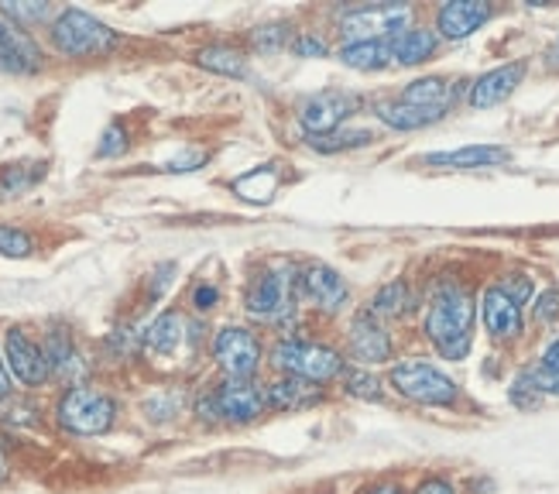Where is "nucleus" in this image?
Listing matches in <instances>:
<instances>
[{"mask_svg": "<svg viewBox=\"0 0 559 494\" xmlns=\"http://www.w3.org/2000/svg\"><path fill=\"white\" fill-rule=\"evenodd\" d=\"M474 327H477L474 292L456 279L436 282L423 313V337L429 340V348L443 361H464L474 348Z\"/></svg>", "mask_w": 559, "mask_h": 494, "instance_id": "nucleus-1", "label": "nucleus"}, {"mask_svg": "<svg viewBox=\"0 0 559 494\" xmlns=\"http://www.w3.org/2000/svg\"><path fill=\"white\" fill-rule=\"evenodd\" d=\"M245 313L254 324L278 330V337L296 333L299 319V268L288 261L261 264L245 289Z\"/></svg>", "mask_w": 559, "mask_h": 494, "instance_id": "nucleus-2", "label": "nucleus"}, {"mask_svg": "<svg viewBox=\"0 0 559 494\" xmlns=\"http://www.w3.org/2000/svg\"><path fill=\"white\" fill-rule=\"evenodd\" d=\"M269 364L275 367V375H288V378H302L312 385H330L340 381L347 367L344 351H336L326 340H312V337H278L269 351Z\"/></svg>", "mask_w": 559, "mask_h": 494, "instance_id": "nucleus-3", "label": "nucleus"}, {"mask_svg": "<svg viewBox=\"0 0 559 494\" xmlns=\"http://www.w3.org/2000/svg\"><path fill=\"white\" fill-rule=\"evenodd\" d=\"M388 388L399 399L423 405V409H456L460 402V385L447 375L440 364L426 357H405L388 367Z\"/></svg>", "mask_w": 559, "mask_h": 494, "instance_id": "nucleus-4", "label": "nucleus"}, {"mask_svg": "<svg viewBox=\"0 0 559 494\" xmlns=\"http://www.w3.org/2000/svg\"><path fill=\"white\" fill-rule=\"evenodd\" d=\"M203 423H227V426H248L269 412L264 405V385L245 381V378H221L216 385L203 388L192 402Z\"/></svg>", "mask_w": 559, "mask_h": 494, "instance_id": "nucleus-5", "label": "nucleus"}, {"mask_svg": "<svg viewBox=\"0 0 559 494\" xmlns=\"http://www.w3.org/2000/svg\"><path fill=\"white\" fill-rule=\"evenodd\" d=\"M120 405L96 385H69L56 399V423L69 436H104L117 426Z\"/></svg>", "mask_w": 559, "mask_h": 494, "instance_id": "nucleus-6", "label": "nucleus"}, {"mask_svg": "<svg viewBox=\"0 0 559 494\" xmlns=\"http://www.w3.org/2000/svg\"><path fill=\"white\" fill-rule=\"evenodd\" d=\"M48 42L66 59H104L120 45L117 32L80 8H66L48 24Z\"/></svg>", "mask_w": 559, "mask_h": 494, "instance_id": "nucleus-7", "label": "nucleus"}, {"mask_svg": "<svg viewBox=\"0 0 559 494\" xmlns=\"http://www.w3.org/2000/svg\"><path fill=\"white\" fill-rule=\"evenodd\" d=\"M416 24L412 4H354L336 17L340 45L347 42H392Z\"/></svg>", "mask_w": 559, "mask_h": 494, "instance_id": "nucleus-8", "label": "nucleus"}, {"mask_svg": "<svg viewBox=\"0 0 559 494\" xmlns=\"http://www.w3.org/2000/svg\"><path fill=\"white\" fill-rule=\"evenodd\" d=\"M213 364L221 367V378H245L258 381L261 367H264V343L251 327L227 324L213 333L210 343Z\"/></svg>", "mask_w": 559, "mask_h": 494, "instance_id": "nucleus-9", "label": "nucleus"}, {"mask_svg": "<svg viewBox=\"0 0 559 494\" xmlns=\"http://www.w3.org/2000/svg\"><path fill=\"white\" fill-rule=\"evenodd\" d=\"M360 107H364V101L357 93L330 86V90L302 96L296 104V120L306 138H323V134H333L344 128L354 114H360Z\"/></svg>", "mask_w": 559, "mask_h": 494, "instance_id": "nucleus-10", "label": "nucleus"}, {"mask_svg": "<svg viewBox=\"0 0 559 494\" xmlns=\"http://www.w3.org/2000/svg\"><path fill=\"white\" fill-rule=\"evenodd\" d=\"M347 354L357 367H392L395 364V340L381 316H374L368 306L357 309L347 324Z\"/></svg>", "mask_w": 559, "mask_h": 494, "instance_id": "nucleus-11", "label": "nucleus"}, {"mask_svg": "<svg viewBox=\"0 0 559 494\" xmlns=\"http://www.w3.org/2000/svg\"><path fill=\"white\" fill-rule=\"evenodd\" d=\"M0 354L11 370V378L24 388H41L52 381V367H48L41 340H35L24 327H8L0 337Z\"/></svg>", "mask_w": 559, "mask_h": 494, "instance_id": "nucleus-12", "label": "nucleus"}, {"mask_svg": "<svg viewBox=\"0 0 559 494\" xmlns=\"http://www.w3.org/2000/svg\"><path fill=\"white\" fill-rule=\"evenodd\" d=\"M299 303L312 306L323 316H340L350 306V285L333 264L312 261L299 268Z\"/></svg>", "mask_w": 559, "mask_h": 494, "instance_id": "nucleus-13", "label": "nucleus"}, {"mask_svg": "<svg viewBox=\"0 0 559 494\" xmlns=\"http://www.w3.org/2000/svg\"><path fill=\"white\" fill-rule=\"evenodd\" d=\"M477 319L495 343H515L525 333V306H519L498 285H488L477 295Z\"/></svg>", "mask_w": 559, "mask_h": 494, "instance_id": "nucleus-14", "label": "nucleus"}, {"mask_svg": "<svg viewBox=\"0 0 559 494\" xmlns=\"http://www.w3.org/2000/svg\"><path fill=\"white\" fill-rule=\"evenodd\" d=\"M192 343H197V327H192L186 319V313H179V309L158 313L141 333V351L158 357V361L179 357V354L192 351Z\"/></svg>", "mask_w": 559, "mask_h": 494, "instance_id": "nucleus-15", "label": "nucleus"}, {"mask_svg": "<svg viewBox=\"0 0 559 494\" xmlns=\"http://www.w3.org/2000/svg\"><path fill=\"white\" fill-rule=\"evenodd\" d=\"M525 77H528L525 59H512V62H501L488 72H480L477 80L467 83V107H474V110L501 107L504 101H512L515 90L525 83Z\"/></svg>", "mask_w": 559, "mask_h": 494, "instance_id": "nucleus-16", "label": "nucleus"}, {"mask_svg": "<svg viewBox=\"0 0 559 494\" xmlns=\"http://www.w3.org/2000/svg\"><path fill=\"white\" fill-rule=\"evenodd\" d=\"M491 17L495 4H488V0H447V4L436 8L432 32L440 35V42H467Z\"/></svg>", "mask_w": 559, "mask_h": 494, "instance_id": "nucleus-17", "label": "nucleus"}, {"mask_svg": "<svg viewBox=\"0 0 559 494\" xmlns=\"http://www.w3.org/2000/svg\"><path fill=\"white\" fill-rule=\"evenodd\" d=\"M41 66L45 59L38 42L0 14V77H35Z\"/></svg>", "mask_w": 559, "mask_h": 494, "instance_id": "nucleus-18", "label": "nucleus"}, {"mask_svg": "<svg viewBox=\"0 0 559 494\" xmlns=\"http://www.w3.org/2000/svg\"><path fill=\"white\" fill-rule=\"evenodd\" d=\"M512 162V148L504 144H460L447 148V152H429L423 155V165L429 168H453V172H467V168H498Z\"/></svg>", "mask_w": 559, "mask_h": 494, "instance_id": "nucleus-19", "label": "nucleus"}, {"mask_svg": "<svg viewBox=\"0 0 559 494\" xmlns=\"http://www.w3.org/2000/svg\"><path fill=\"white\" fill-rule=\"evenodd\" d=\"M323 399H326L323 385H312L302 378L275 375L264 385V405H269V412H306V409L323 405Z\"/></svg>", "mask_w": 559, "mask_h": 494, "instance_id": "nucleus-20", "label": "nucleus"}, {"mask_svg": "<svg viewBox=\"0 0 559 494\" xmlns=\"http://www.w3.org/2000/svg\"><path fill=\"white\" fill-rule=\"evenodd\" d=\"M41 348H45L48 367H52V381H62L66 388L83 385L80 378H86V364H83V354L76 351V340H72L66 327H48Z\"/></svg>", "mask_w": 559, "mask_h": 494, "instance_id": "nucleus-21", "label": "nucleus"}, {"mask_svg": "<svg viewBox=\"0 0 559 494\" xmlns=\"http://www.w3.org/2000/svg\"><path fill=\"white\" fill-rule=\"evenodd\" d=\"M371 110H374L378 124H384L388 131H399V134L426 131V128H432V124H440L447 117L443 110H423V107L402 104L399 96H388V101H374Z\"/></svg>", "mask_w": 559, "mask_h": 494, "instance_id": "nucleus-22", "label": "nucleus"}, {"mask_svg": "<svg viewBox=\"0 0 559 494\" xmlns=\"http://www.w3.org/2000/svg\"><path fill=\"white\" fill-rule=\"evenodd\" d=\"M456 96H460V90L447 77H416L412 83L402 86L399 101L412 104V107H423V110H443V114H450V107L456 104Z\"/></svg>", "mask_w": 559, "mask_h": 494, "instance_id": "nucleus-23", "label": "nucleus"}, {"mask_svg": "<svg viewBox=\"0 0 559 494\" xmlns=\"http://www.w3.org/2000/svg\"><path fill=\"white\" fill-rule=\"evenodd\" d=\"M436 48H440V35L426 28V24H412L399 38H392V62L405 69L426 66L436 56Z\"/></svg>", "mask_w": 559, "mask_h": 494, "instance_id": "nucleus-24", "label": "nucleus"}, {"mask_svg": "<svg viewBox=\"0 0 559 494\" xmlns=\"http://www.w3.org/2000/svg\"><path fill=\"white\" fill-rule=\"evenodd\" d=\"M197 62L206 72H216V77H227V80H248V52L237 48L230 42H213L203 45L197 52Z\"/></svg>", "mask_w": 559, "mask_h": 494, "instance_id": "nucleus-25", "label": "nucleus"}, {"mask_svg": "<svg viewBox=\"0 0 559 494\" xmlns=\"http://www.w3.org/2000/svg\"><path fill=\"white\" fill-rule=\"evenodd\" d=\"M354 72H384L392 62V42H347L333 52Z\"/></svg>", "mask_w": 559, "mask_h": 494, "instance_id": "nucleus-26", "label": "nucleus"}, {"mask_svg": "<svg viewBox=\"0 0 559 494\" xmlns=\"http://www.w3.org/2000/svg\"><path fill=\"white\" fill-rule=\"evenodd\" d=\"M368 309L374 316H381L384 324H388V319H405L408 313H416V292H412L408 279H392L371 295Z\"/></svg>", "mask_w": 559, "mask_h": 494, "instance_id": "nucleus-27", "label": "nucleus"}, {"mask_svg": "<svg viewBox=\"0 0 559 494\" xmlns=\"http://www.w3.org/2000/svg\"><path fill=\"white\" fill-rule=\"evenodd\" d=\"M45 176H48V162H41V158L11 162L0 168V196H4V200H14V196L32 192Z\"/></svg>", "mask_w": 559, "mask_h": 494, "instance_id": "nucleus-28", "label": "nucleus"}, {"mask_svg": "<svg viewBox=\"0 0 559 494\" xmlns=\"http://www.w3.org/2000/svg\"><path fill=\"white\" fill-rule=\"evenodd\" d=\"M340 391H344L347 399H357V402H384L388 399L384 381L374 375L371 367H357V364L344 367V375H340Z\"/></svg>", "mask_w": 559, "mask_h": 494, "instance_id": "nucleus-29", "label": "nucleus"}, {"mask_svg": "<svg viewBox=\"0 0 559 494\" xmlns=\"http://www.w3.org/2000/svg\"><path fill=\"white\" fill-rule=\"evenodd\" d=\"M278 183H282V172H278L275 162H269V165L251 168L248 176L234 179V192L245 196V200H251V203H269L275 196V189H278Z\"/></svg>", "mask_w": 559, "mask_h": 494, "instance_id": "nucleus-30", "label": "nucleus"}, {"mask_svg": "<svg viewBox=\"0 0 559 494\" xmlns=\"http://www.w3.org/2000/svg\"><path fill=\"white\" fill-rule=\"evenodd\" d=\"M371 141H374V131H368V128H340V131L323 134V138H306V144L320 155L357 152V148H368Z\"/></svg>", "mask_w": 559, "mask_h": 494, "instance_id": "nucleus-31", "label": "nucleus"}, {"mask_svg": "<svg viewBox=\"0 0 559 494\" xmlns=\"http://www.w3.org/2000/svg\"><path fill=\"white\" fill-rule=\"evenodd\" d=\"M292 38H296V35H292V21H264V24H258V28L248 35L254 56L285 52V48L292 45Z\"/></svg>", "mask_w": 559, "mask_h": 494, "instance_id": "nucleus-32", "label": "nucleus"}, {"mask_svg": "<svg viewBox=\"0 0 559 494\" xmlns=\"http://www.w3.org/2000/svg\"><path fill=\"white\" fill-rule=\"evenodd\" d=\"M519 378L539 395V399L546 402V399H559V370L556 367H546V364H539V361H532L528 367H522L519 370Z\"/></svg>", "mask_w": 559, "mask_h": 494, "instance_id": "nucleus-33", "label": "nucleus"}, {"mask_svg": "<svg viewBox=\"0 0 559 494\" xmlns=\"http://www.w3.org/2000/svg\"><path fill=\"white\" fill-rule=\"evenodd\" d=\"M0 14H4L8 21H14L17 28H32V24H52V4H0Z\"/></svg>", "mask_w": 559, "mask_h": 494, "instance_id": "nucleus-34", "label": "nucleus"}, {"mask_svg": "<svg viewBox=\"0 0 559 494\" xmlns=\"http://www.w3.org/2000/svg\"><path fill=\"white\" fill-rule=\"evenodd\" d=\"M35 240L28 231H21L14 224H0V255L4 258H32Z\"/></svg>", "mask_w": 559, "mask_h": 494, "instance_id": "nucleus-35", "label": "nucleus"}, {"mask_svg": "<svg viewBox=\"0 0 559 494\" xmlns=\"http://www.w3.org/2000/svg\"><path fill=\"white\" fill-rule=\"evenodd\" d=\"M288 52L296 59H326V56H333V48L320 32H296V38H292V45H288Z\"/></svg>", "mask_w": 559, "mask_h": 494, "instance_id": "nucleus-36", "label": "nucleus"}, {"mask_svg": "<svg viewBox=\"0 0 559 494\" xmlns=\"http://www.w3.org/2000/svg\"><path fill=\"white\" fill-rule=\"evenodd\" d=\"M532 319H536L539 327H552L559 319V285H549L543 292H536V299H532Z\"/></svg>", "mask_w": 559, "mask_h": 494, "instance_id": "nucleus-37", "label": "nucleus"}, {"mask_svg": "<svg viewBox=\"0 0 559 494\" xmlns=\"http://www.w3.org/2000/svg\"><path fill=\"white\" fill-rule=\"evenodd\" d=\"M128 128L124 124H107V131L100 134V144H96V158H117L128 152Z\"/></svg>", "mask_w": 559, "mask_h": 494, "instance_id": "nucleus-38", "label": "nucleus"}, {"mask_svg": "<svg viewBox=\"0 0 559 494\" xmlns=\"http://www.w3.org/2000/svg\"><path fill=\"white\" fill-rule=\"evenodd\" d=\"M504 295H512V299L519 306H525L528 299H536V285H532V275H525V271H508V275L501 282H495Z\"/></svg>", "mask_w": 559, "mask_h": 494, "instance_id": "nucleus-39", "label": "nucleus"}, {"mask_svg": "<svg viewBox=\"0 0 559 494\" xmlns=\"http://www.w3.org/2000/svg\"><path fill=\"white\" fill-rule=\"evenodd\" d=\"M221 285L216 282H200L197 289H192V295H189V306L197 309V313H213L216 306H221Z\"/></svg>", "mask_w": 559, "mask_h": 494, "instance_id": "nucleus-40", "label": "nucleus"}, {"mask_svg": "<svg viewBox=\"0 0 559 494\" xmlns=\"http://www.w3.org/2000/svg\"><path fill=\"white\" fill-rule=\"evenodd\" d=\"M206 152L203 148H186V152H179L176 158H168L165 165H162V172H197V168H203L206 165Z\"/></svg>", "mask_w": 559, "mask_h": 494, "instance_id": "nucleus-41", "label": "nucleus"}, {"mask_svg": "<svg viewBox=\"0 0 559 494\" xmlns=\"http://www.w3.org/2000/svg\"><path fill=\"white\" fill-rule=\"evenodd\" d=\"M508 402H512L515 409H522V412H532V409H539V405H543L539 395L532 391L522 378H515L512 388H508Z\"/></svg>", "mask_w": 559, "mask_h": 494, "instance_id": "nucleus-42", "label": "nucleus"}, {"mask_svg": "<svg viewBox=\"0 0 559 494\" xmlns=\"http://www.w3.org/2000/svg\"><path fill=\"white\" fill-rule=\"evenodd\" d=\"M408 494H460V487H456L453 478H447V474H426Z\"/></svg>", "mask_w": 559, "mask_h": 494, "instance_id": "nucleus-43", "label": "nucleus"}, {"mask_svg": "<svg viewBox=\"0 0 559 494\" xmlns=\"http://www.w3.org/2000/svg\"><path fill=\"white\" fill-rule=\"evenodd\" d=\"M11 399H14V378L4 364V354H0V405H8Z\"/></svg>", "mask_w": 559, "mask_h": 494, "instance_id": "nucleus-44", "label": "nucleus"}, {"mask_svg": "<svg viewBox=\"0 0 559 494\" xmlns=\"http://www.w3.org/2000/svg\"><path fill=\"white\" fill-rule=\"evenodd\" d=\"M357 494H408L399 481H371V484H364Z\"/></svg>", "mask_w": 559, "mask_h": 494, "instance_id": "nucleus-45", "label": "nucleus"}, {"mask_svg": "<svg viewBox=\"0 0 559 494\" xmlns=\"http://www.w3.org/2000/svg\"><path fill=\"white\" fill-rule=\"evenodd\" d=\"M539 364H546V367H556V370H559V337H556L552 343H546V351L539 354Z\"/></svg>", "mask_w": 559, "mask_h": 494, "instance_id": "nucleus-46", "label": "nucleus"}, {"mask_svg": "<svg viewBox=\"0 0 559 494\" xmlns=\"http://www.w3.org/2000/svg\"><path fill=\"white\" fill-rule=\"evenodd\" d=\"M543 59H546L549 69H559V35L549 42V48H546V56H543Z\"/></svg>", "mask_w": 559, "mask_h": 494, "instance_id": "nucleus-47", "label": "nucleus"}, {"mask_svg": "<svg viewBox=\"0 0 559 494\" xmlns=\"http://www.w3.org/2000/svg\"><path fill=\"white\" fill-rule=\"evenodd\" d=\"M8 481H11V460H8L4 443H0V484H8Z\"/></svg>", "mask_w": 559, "mask_h": 494, "instance_id": "nucleus-48", "label": "nucleus"}, {"mask_svg": "<svg viewBox=\"0 0 559 494\" xmlns=\"http://www.w3.org/2000/svg\"><path fill=\"white\" fill-rule=\"evenodd\" d=\"M312 494H336V491H330V487H323V491H312Z\"/></svg>", "mask_w": 559, "mask_h": 494, "instance_id": "nucleus-49", "label": "nucleus"}]
</instances>
